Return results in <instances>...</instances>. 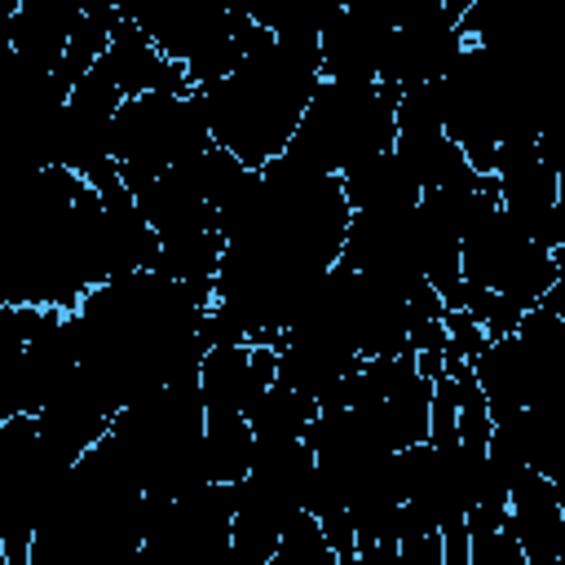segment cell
<instances>
[{"mask_svg":"<svg viewBox=\"0 0 565 565\" xmlns=\"http://www.w3.org/2000/svg\"><path fill=\"white\" fill-rule=\"evenodd\" d=\"M110 282L102 199L66 168H44L0 207V305L71 313Z\"/></svg>","mask_w":565,"mask_h":565,"instance_id":"obj_1","label":"cell"},{"mask_svg":"<svg viewBox=\"0 0 565 565\" xmlns=\"http://www.w3.org/2000/svg\"><path fill=\"white\" fill-rule=\"evenodd\" d=\"M322 84L318 35H265L234 75L194 88L203 97L212 146L234 154L247 172L278 159Z\"/></svg>","mask_w":565,"mask_h":565,"instance_id":"obj_2","label":"cell"},{"mask_svg":"<svg viewBox=\"0 0 565 565\" xmlns=\"http://www.w3.org/2000/svg\"><path fill=\"white\" fill-rule=\"evenodd\" d=\"M106 437L124 450L128 468L137 472V481L150 499H181V494L207 486L199 380L159 384L146 397L128 402L110 419Z\"/></svg>","mask_w":565,"mask_h":565,"instance_id":"obj_3","label":"cell"},{"mask_svg":"<svg viewBox=\"0 0 565 565\" xmlns=\"http://www.w3.org/2000/svg\"><path fill=\"white\" fill-rule=\"evenodd\" d=\"M441 97V132L459 146L477 177L494 172V150L521 132H543L512 62L499 49L468 44L450 75L437 84Z\"/></svg>","mask_w":565,"mask_h":565,"instance_id":"obj_4","label":"cell"},{"mask_svg":"<svg viewBox=\"0 0 565 565\" xmlns=\"http://www.w3.org/2000/svg\"><path fill=\"white\" fill-rule=\"evenodd\" d=\"M393 106H397L393 84L322 79L282 154H291L296 163H305L322 177H340V172L393 150V137H397Z\"/></svg>","mask_w":565,"mask_h":565,"instance_id":"obj_5","label":"cell"},{"mask_svg":"<svg viewBox=\"0 0 565 565\" xmlns=\"http://www.w3.org/2000/svg\"><path fill=\"white\" fill-rule=\"evenodd\" d=\"M459 274L468 287H490L499 296H508L521 313L534 309L547 287L565 274L556 252L539 247L503 207H499V190L494 177L481 181V190L472 194L468 221H463V238H459Z\"/></svg>","mask_w":565,"mask_h":565,"instance_id":"obj_6","label":"cell"},{"mask_svg":"<svg viewBox=\"0 0 565 565\" xmlns=\"http://www.w3.org/2000/svg\"><path fill=\"white\" fill-rule=\"evenodd\" d=\"M212 146L199 93H141L124 97L110 124V159L124 190H141L159 172L199 159Z\"/></svg>","mask_w":565,"mask_h":565,"instance_id":"obj_7","label":"cell"},{"mask_svg":"<svg viewBox=\"0 0 565 565\" xmlns=\"http://www.w3.org/2000/svg\"><path fill=\"white\" fill-rule=\"evenodd\" d=\"M494 190L499 207L547 252L565 247V194L561 172L543 163L539 132H521L494 150Z\"/></svg>","mask_w":565,"mask_h":565,"instance_id":"obj_8","label":"cell"},{"mask_svg":"<svg viewBox=\"0 0 565 565\" xmlns=\"http://www.w3.org/2000/svg\"><path fill=\"white\" fill-rule=\"evenodd\" d=\"M415 207H375V212H349L344 243H340V265L384 282L402 300H411L419 287H428L424 265H419V243H415Z\"/></svg>","mask_w":565,"mask_h":565,"instance_id":"obj_9","label":"cell"},{"mask_svg":"<svg viewBox=\"0 0 565 565\" xmlns=\"http://www.w3.org/2000/svg\"><path fill=\"white\" fill-rule=\"evenodd\" d=\"M468 0H441L437 13L397 26L388 35V53L380 66V84L402 88H419V84H441L450 75V66L463 57L468 40L459 35V18H463Z\"/></svg>","mask_w":565,"mask_h":565,"instance_id":"obj_10","label":"cell"},{"mask_svg":"<svg viewBox=\"0 0 565 565\" xmlns=\"http://www.w3.org/2000/svg\"><path fill=\"white\" fill-rule=\"evenodd\" d=\"M393 26L375 4H340V13L318 35L322 79L331 84H380Z\"/></svg>","mask_w":565,"mask_h":565,"instance_id":"obj_11","label":"cell"},{"mask_svg":"<svg viewBox=\"0 0 565 565\" xmlns=\"http://www.w3.org/2000/svg\"><path fill=\"white\" fill-rule=\"evenodd\" d=\"M508 530L525 565H565V494L543 472H521L508 490Z\"/></svg>","mask_w":565,"mask_h":565,"instance_id":"obj_12","label":"cell"},{"mask_svg":"<svg viewBox=\"0 0 565 565\" xmlns=\"http://www.w3.org/2000/svg\"><path fill=\"white\" fill-rule=\"evenodd\" d=\"M119 415V406L88 380V375H79V366H75V375L40 406V415H35V428H40V437L53 446V450H62L71 463L88 450V446H97L106 433H110V419Z\"/></svg>","mask_w":565,"mask_h":565,"instance_id":"obj_13","label":"cell"},{"mask_svg":"<svg viewBox=\"0 0 565 565\" xmlns=\"http://www.w3.org/2000/svg\"><path fill=\"white\" fill-rule=\"evenodd\" d=\"M269 384H274V349H265V344L207 349L203 362H199V397H203V411L247 415Z\"/></svg>","mask_w":565,"mask_h":565,"instance_id":"obj_14","label":"cell"},{"mask_svg":"<svg viewBox=\"0 0 565 565\" xmlns=\"http://www.w3.org/2000/svg\"><path fill=\"white\" fill-rule=\"evenodd\" d=\"M106 75L115 79V88L124 97H141V93H194L185 84V71L177 62H168L163 53H154V44L132 26V18L119 9V22L110 31V44L102 53Z\"/></svg>","mask_w":565,"mask_h":565,"instance_id":"obj_15","label":"cell"},{"mask_svg":"<svg viewBox=\"0 0 565 565\" xmlns=\"http://www.w3.org/2000/svg\"><path fill=\"white\" fill-rule=\"evenodd\" d=\"M132 203H137V212L146 216V225L159 238L190 234V230H216V216L203 203L199 181H194V159L177 163V168L159 172L154 181H146L141 190H132Z\"/></svg>","mask_w":565,"mask_h":565,"instance_id":"obj_16","label":"cell"},{"mask_svg":"<svg viewBox=\"0 0 565 565\" xmlns=\"http://www.w3.org/2000/svg\"><path fill=\"white\" fill-rule=\"evenodd\" d=\"M79 22V4L75 0H18L13 4V22H9V40H13V57L53 75L66 40Z\"/></svg>","mask_w":565,"mask_h":565,"instance_id":"obj_17","label":"cell"},{"mask_svg":"<svg viewBox=\"0 0 565 565\" xmlns=\"http://www.w3.org/2000/svg\"><path fill=\"white\" fill-rule=\"evenodd\" d=\"M124 13L154 44V53H163L177 66H185L216 35V26L225 18V9L199 4V0H177V4H154V9H124Z\"/></svg>","mask_w":565,"mask_h":565,"instance_id":"obj_18","label":"cell"},{"mask_svg":"<svg viewBox=\"0 0 565 565\" xmlns=\"http://www.w3.org/2000/svg\"><path fill=\"white\" fill-rule=\"evenodd\" d=\"M472 380L481 388V402H486V415L490 424L494 419H508L525 406L539 402V384H534V371H530V358L521 349L516 335H503V340H490L481 349V358L472 362Z\"/></svg>","mask_w":565,"mask_h":565,"instance_id":"obj_19","label":"cell"},{"mask_svg":"<svg viewBox=\"0 0 565 565\" xmlns=\"http://www.w3.org/2000/svg\"><path fill=\"white\" fill-rule=\"evenodd\" d=\"M102 199V230H106V256H110V278L119 274H137L154 265L159 252V234L146 225V216L137 212L132 194L124 190V181H106L102 190H93Z\"/></svg>","mask_w":565,"mask_h":565,"instance_id":"obj_20","label":"cell"},{"mask_svg":"<svg viewBox=\"0 0 565 565\" xmlns=\"http://www.w3.org/2000/svg\"><path fill=\"white\" fill-rule=\"evenodd\" d=\"M66 318V313H62ZM75 375V353L66 344L62 322L40 331L35 340L22 344V362H18V411L22 415H40V406Z\"/></svg>","mask_w":565,"mask_h":565,"instance_id":"obj_21","label":"cell"},{"mask_svg":"<svg viewBox=\"0 0 565 565\" xmlns=\"http://www.w3.org/2000/svg\"><path fill=\"white\" fill-rule=\"evenodd\" d=\"M221 247L225 238L216 230H190V234H168L159 238V252H154V274L190 287L203 305H212V291H216V269H221Z\"/></svg>","mask_w":565,"mask_h":565,"instance_id":"obj_22","label":"cell"},{"mask_svg":"<svg viewBox=\"0 0 565 565\" xmlns=\"http://www.w3.org/2000/svg\"><path fill=\"white\" fill-rule=\"evenodd\" d=\"M340 194L349 212H375V207H415L419 185L406 177V168L393 159V150L340 172Z\"/></svg>","mask_w":565,"mask_h":565,"instance_id":"obj_23","label":"cell"},{"mask_svg":"<svg viewBox=\"0 0 565 565\" xmlns=\"http://www.w3.org/2000/svg\"><path fill=\"white\" fill-rule=\"evenodd\" d=\"M256 437L247 428V415L234 411H203V463L212 486H238L252 472Z\"/></svg>","mask_w":565,"mask_h":565,"instance_id":"obj_24","label":"cell"},{"mask_svg":"<svg viewBox=\"0 0 565 565\" xmlns=\"http://www.w3.org/2000/svg\"><path fill=\"white\" fill-rule=\"evenodd\" d=\"M115 22H119V4H79V22H75V31L66 40V53H62V62L53 71V79H57L62 93H71L102 62Z\"/></svg>","mask_w":565,"mask_h":565,"instance_id":"obj_25","label":"cell"},{"mask_svg":"<svg viewBox=\"0 0 565 565\" xmlns=\"http://www.w3.org/2000/svg\"><path fill=\"white\" fill-rule=\"evenodd\" d=\"M313 415H318L313 402H305L300 393H291L282 384H269L256 397V406L247 411V428L256 441H296V437H305Z\"/></svg>","mask_w":565,"mask_h":565,"instance_id":"obj_26","label":"cell"},{"mask_svg":"<svg viewBox=\"0 0 565 565\" xmlns=\"http://www.w3.org/2000/svg\"><path fill=\"white\" fill-rule=\"evenodd\" d=\"M463 530H468V565H525V556L508 530V503L468 508Z\"/></svg>","mask_w":565,"mask_h":565,"instance_id":"obj_27","label":"cell"},{"mask_svg":"<svg viewBox=\"0 0 565 565\" xmlns=\"http://www.w3.org/2000/svg\"><path fill=\"white\" fill-rule=\"evenodd\" d=\"M274 565H340V556L327 547V539H322V530H318V516L296 512V516L282 525V534H278Z\"/></svg>","mask_w":565,"mask_h":565,"instance_id":"obj_28","label":"cell"},{"mask_svg":"<svg viewBox=\"0 0 565 565\" xmlns=\"http://www.w3.org/2000/svg\"><path fill=\"white\" fill-rule=\"evenodd\" d=\"M459 313H468V318L486 331V340H503V335H512L516 322H521V309H516L508 296H499V291H490V287H468V282H463Z\"/></svg>","mask_w":565,"mask_h":565,"instance_id":"obj_29","label":"cell"},{"mask_svg":"<svg viewBox=\"0 0 565 565\" xmlns=\"http://www.w3.org/2000/svg\"><path fill=\"white\" fill-rule=\"evenodd\" d=\"M358 565H441V534L358 547Z\"/></svg>","mask_w":565,"mask_h":565,"instance_id":"obj_30","label":"cell"},{"mask_svg":"<svg viewBox=\"0 0 565 565\" xmlns=\"http://www.w3.org/2000/svg\"><path fill=\"white\" fill-rule=\"evenodd\" d=\"M199 344H203V353H207V349L247 344V327H243V318H238L230 305L212 300V305H203V313H199Z\"/></svg>","mask_w":565,"mask_h":565,"instance_id":"obj_31","label":"cell"},{"mask_svg":"<svg viewBox=\"0 0 565 565\" xmlns=\"http://www.w3.org/2000/svg\"><path fill=\"white\" fill-rule=\"evenodd\" d=\"M441 327H446V358H459V362H468V366H472V362L481 358V349L490 344L486 331H481L468 313H459V309H446Z\"/></svg>","mask_w":565,"mask_h":565,"instance_id":"obj_32","label":"cell"},{"mask_svg":"<svg viewBox=\"0 0 565 565\" xmlns=\"http://www.w3.org/2000/svg\"><path fill=\"white\" fill-rule=\"evenodd\" d=\"M340 565H358V556H340Z\"/></svg>","mask_w":565,"mask_h":565,"instance_id":"obj_33","label":"cell"},{"mask_svg":"<svg viewBox=\"0 0 565 565\" xmlns=\"http://www.w3.org/2000/svg\"><path fill=\"white\" fill-rule=\"evenodd\" d=\"M0 565H9V556H4V539H0Z\"/></svg>","mask_w":565,"mask_h":565,"instance_id":"obj_34","label":"cell"},{"mask_svg":"<svg viewBox=\"0 0 565 565\" xmlns=\"http://www.w3.org/2000/svg\"><path fill=\"white\" fill-rule=\"evenodd\" d=\"M269 565H274V561H269Z\"/></svg>","mask_w":565,"mask_h":565,"instance_id":"obj_35","label":"cell"}]
</instances>
